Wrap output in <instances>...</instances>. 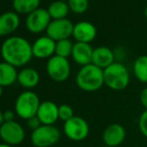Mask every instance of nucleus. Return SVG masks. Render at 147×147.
Masks as SVG:
<instances>
[{"label":"nucleus","instance_id":"6","mask_svg":"<svg viewBox=\"0 0 147 147\" xmlns=\"http://www.w3.org/2000/svg\"><path fill=\"white\" fill-rule=\"evenodd\" d=\"M63 132L66 137L72 141L79 142L86 139L90 132L88 122L80 116H73L71 119L64 122Z\"/></svg>","mask_w":147,"mask_h":147},{"label":"nucleus","instance_id":"28","mask_svg":"<svg viewBox=\"0 0 147 147\" xmlns=\"http://www.w3.org/2000/svg\"><path fill=\"white\" fill-rule=\"evenodd\" d=\"M139 98H140V103L143 106L144 110H147V86L141 90Z\"/></svg>","mask_w":147,"mask_h":147},{"label":"nucleus","instance_id":"17","mask_svg":"<svg viewBox=\"0 0 147 147\" xmlns=\"http://www.w3.org/2000/svg\"><path fill=\"white\" fill-rule=\"evenodd\" d=\"M115 62L114 51L106 46H99L94 48L92 56V64L104 70Z\"/></svg>","mask_w":147,"mask_h":147},{"label":"nucleus","instance_id":"12","mask_svg":"<svg viewBox=\"0 0 147 147\" xmlns=\"http://www.w3.org/2000/svg\"><path fill=\"white\" fill-rule=\"evenodd\" d=\"M55 45L56 42L48 36L39 37L32 43L33 57L39 59H49L55 55Z\"/></svg>","mask_w":147,"mask_h":147},{"label":"nucleus","instance_id":"19","mask_svg":"<svg viewBox=\"0 0 147 147\" xmlns=\"http://www.w3.org/2000/svg\"><path fill=\"white\" fill-rule=\"evenodd\" d=\"M18 72L16 67L6 62H0V86H10L17 81Z\"/></svg>","mask_w":147,"mask_h":147},{"label":"nucleus","instance_id":"5","mask_svg":"<svg viewBox=\"0 0 147 147\" xmlns=\"http://www.w3.org/2000/svg\"><path fill=\"white\" fill-rule=\"evenodd\" d=\"M61 137L60 130L54 125H41L31 133V142L35 147H51Z\"/></svg>","mask_w":147,"mask_h":147},{"label":"nucleus","instance_id":"1","mask_svg":"<svg viewBox=\"0 0 147 147\" xmlns=\"http://www.w3.org/2000/svg\"><path fill=\"white\" fill-rule=\"evenodd\" d=\"M0 53L4 62L21 67L32 59V44L21 36H10L2 42Z\"/></svg>","mask_w":147,"mask_h":147},{"label":"nucleus","instance_id":"4","mask_svg":"<svg viewBox=\"0 0 147 147\" xmlns=\"http://www.w3.org/2000/svg\"><path fill=\"white\" fill-rule=\"evenodd\" d=\"M40 100L38 95L30 90L23 91L18 95L15 101V114L22 119L28 120L31 117L36 116Z\"/></svg>","mask_w":147,"mask_h":147},{"label":"nucleus","instance_id":"3","mask_svg":"<svg viewBox=\"0 0 147 147\" xmlns=\"http://www.w3.org/2000/svg\"><path fill=\"white\" fill-rule=\"evenodd\" d=\"M104 85L114 91L124 90L130 82V74L127 67L121 62L115 61L103 70Z\"/></svg>","mask_w":147,"mask_h":147},{"label":"nucleus","instance_id":"22","mask_svg":"<svg viewBox=\"0 0 147 147\" xmlns=\"http://www.w3.org/2000/svg\"><path fill=\"white\" fill-rule=\"evenodd\" d=\"M133 74L141 83H147V55H141L133 63Z\"/></svg>","mask_w":147,"mask_h":147},{"label":"nucleus","instance_id":"31","mask_svg":"<svg viewBox=\"0 0 147 147\" xmlns=\"http://www.w3.org/2000/svg\"><path fill=\"white\" fill-rule=\"evenodd\" d=\"M0 147H12V146L8 145V144H5V143H2V144H0Z\"/></svg>","mask_w":147,"mask_h":147},{"label":"nucleus","instance_id":"2","mask_svg":"<svg viewBox=\"0 0 147 147\" xmlns=\"http://www.w3.org/2000/svg\"><path fill=\"white\" fill-rule=\"evenodd\" d=\"M77 86L85 92H95L104 85L103 69L90 63L82 66L76 74Z\"/></svg>","mask_w":147,"mask_h":147},{"label":"nucleus","instance_id":"14","mask_svg":"<svg viewBox=\"0 0 147 147\" xmlns=\"http://www.w3.org/2000/svg\"><path fill=\"white\" fill-rule=\"evenodd\" d=\"M36 116L42 125H54L59 119L58 106L52 101H44L40 103Z\"/></svg>","mask_w":147,"mask_h":147},{"label":"nucleus","instance_id":"24","mask_svg":"<svg viewBox=\"0 0 147 147\" xmlns=\"http://www.w3.org/2000/svg\"><path fill=\"white\" fill-rule=\"evenodd\" d=\"M67 3L70 11L75 14L84 13L89 7V0H67Z\"/></svg>","mask_w":147,"mask_h":147},{"label":"nucleus","instance_id":"33","mask_svg":"<svg viewBox=\"0 0 147 147\" xmlns=\"http://www.w3.org/2000/svg\"><path fill=\"white\" fill-rule=\"evenodd\" d=\"M2 86H0V97H1V95H2Z\"/></svg>","mask_w":147,"mask_h":147},{"label":"nucleus","instance_id":"29","mask_svg":"<svg viewBox=\"0 0 147 147\" xmlns=\"http://www.w3.org/2000/svg\"><path fill=\"white\" fill-rule=\"evenodd\" d=\"M4 116V122H9V121H14V116H15V113L11 110H6L3 112Z\"/></svg>","mask_w":147,"mask_h":147},{"label":"nucleus","instance_id":"15","mask_svg":"<svg viewBox=\"0 0 147 147\" xmlns=\"http://www.w3.org/2000/svg\"><path fill=\"white\" fill-rule=\"evenodd\" d=\"M93 50L89 43H82V42H75L73 45V50H72L71 57L74 62L82 66L88 65L92 63V56Z\"/></svg>","mask_w":147,"mask_h":147},{"label":"nucleus","instance_id":"18","mask_svg":"<svg viewBox=\"0 0 147 147\" xmlns=\"http://www.w3.org/2000/svg\"><path fill=\"white\" fill-rule=\"evenodd\" d=\"M40 76L34 68L26 67L18 72L17 82L24 88L31 89L38 85Z\"/></svg>","mask_w":147,"mask_h":147},{"label":"nucleus","instance_id":"8","mask_svg":"<svg viewBox=\"0 0 147 147\" xmlns=\"http://www.w3.org/2000/svg\"><path fill=\"white\" fill-rule=\"evenodd\" d=\"M51 20L52 19L47 9L39 7L26 16L25 27L29 32L38 34L43 31H46Z\"/></svg>","mask_w":147,"mask_h":147},{"label":"nucleus","instance_id":"27","mask_svg":"<svg viewBox=\"0 0 147 147\" xmlns=\"http://www.w3.org/2000/svg\"><path fill=\"white\" fill-rule=\"evenodd\" d=\"M26 121H27L26 123H27L28 128L32 129V131H33V130H35V129H37V128L40 127V126L42 125V124H41V122H40V120L38 119V117H37V116L31 117L28 120H26Z\"/></svg>","mask_w":147,"mask_h":147},{"label":"nucleus","instance_id":"10","mask_svg":"<svg viewBox=\"0 0 147 147\" xmlns=\"http://www.w3.org/2000/svg\"><path fill=\"white\" fill-rule=\"evenodd\" d=\"M73 28L74 24L67 18L51 20L46 29V36L54 40L55 42L63 39H69L70 36L73 34Z\"/></svg>","mask_w":147,"mask_h":147},{"label":"nucleus","instance_id":"11","mask_svg":"<svg viewBox=\"0 0 147 147\" xmlns=\"http://www.w3.org/2000/svg\"><path fill=\"white\" fill-rule=\"evenodd\" d=\"M126 138V130L121 124L111 123L102 132V141L105 146L117 147L124 142Z\"/></svg>","mask_w":147,"mask_h":147},{"label":"nucleus","instance_id":"32","mask_svg":"<svg viewBox=\"0 0 147 147\" xmlns=\"http://www.w3.org/2000/svg\"><path fill=\"white\" fill-rule=\"evenodd\" d=\"M144 15H145V17L147 18V6L145 7V9H144Z\"/></svg>","mask_w":147,"mask_h":147},{"label":"nucleus","instance_id":"26","mask_svg":"<svg viewBox=\"0 0 147 147\" xmlns=\"http://www.w3.org/2000/svg\"><path fill=\"white\" fill-rule=\"evenodd\" d=\"M138 127L142 135L147 138V110H144L140 114L139 119H138Z\"/></svg>","mask_w":147,"mask_h":147},{"label":"nucleus","instance_id":"23","mask_svg":"<svg viewBox=\"0 0 147 147\" xmlns=\"http://www.w3.org/2000/svg\"><path fill=\"white\" fill-rule=\"evenodd\" d=\"M74 43L70 39H63L56 42L55 45V55L63 58H68L71 56L72 50H73Z\"/></svg>","mask_w":147,"mask_h":147},{"label":"nucleus","instance_id":"9","mask_svg":"<svg viewBox=\"0 0 147 147\" xmlns=\"http://www.w3.org/2000/svg\"><path fill=\"white\" fill-rule=\"evenodd\" d=\"M0 138L10 146L19 145L25 138V131L18 122H4L0 126Z\"/></svg>","mask_w":147,"mask_h":147},{"label":"nucleus","instance_id":"25","mask_svg":"<svg viewBox=\"0 0 147 147\" xmlns=\"http://www.w3.org/2000/svg\"><path fill=\"white\" fill-rule=\"evenodd\" d=\"M58 116H59V119L66 122L67 120L71 119L73 116H75V115H74V111L70 105L62 104V105H60V106H58Z\"/></svg>","mask_w":147,"mask_h":147},{"label":"nucleus","instance_id":"13","mask_svg":"<svg viewBox=\"0 0 147 147\" xmlns=\"http://www.w3.org/2000/svg\"><path fill=\"white\" fill-rule=\"evenodd\" d=\"M97 35L96 27L89 21H79L74 24L72 37L76 42L89 43L92 42Z\"/></svg>","mask_w":147,"mask_h":147},{"label":"nucleus","instance_id":"7","mask_svg":"<svg viewBox=\"0 0 147 147\" xmlns=\"http://www.w3.org/2000/svg\"><path fill=\"white\" fill-rule=\"evenodd\" d=\"M48 76L55 82H63L68 79L71 72V66L67 58L53 55L46 63Z\"/></svg>","mask_w":147,"mask_h":147},{"label":"nucleus","instance_id":"30","mask_svg":"<svg viewBox=\"0 0 147 147\" xmlns=\"http://www.w3.org/2000/svg\"><path fill=\"white\" fill-rule=\"evenodd\" d=\"M4 123V116H3V112L0 110V126Z\"/></svg>","mask_w":147,"mask_h":147},{"label":"nucleus","instance_id":"20","mask_svg":"<svg viewBox=\"0 0 147 147\" xmlns=\"http://www.w3.org/2000/svg\"><path fill=\"white\" fill-rule=\"evenodd\" d=\"M49 15H50L52 20H58V19H64L67 17L70 9L68 3L64 0H56L49 4L47 8Z\"/></svg>","mask_w":147,"mask_h":147},{"label":"nucleus","instance_id":"21","mask_svg":"<svg viewBox=\"0 0 147 147\" xmlns=\"http://www.w3.org/2000/svg\"><path fill=\"white\" fill-rule=\"evenodd\" d=\"M41 0H12V7L17 14L28 15L39 8Z\"/></svg>","mask_w":147,"mask_h":147},{"label":"nucleus","instance_id":"34","mask_svg":"<svg viewBox=\"0 0 147 147\" xmlns=\"http://www.w3.org/2000/svg\"><path fill=\"white\" fill-rule=\"evenodd\" d=\"M104 147H110V146H104Z\"/></svg>","mask_w":147,"mask_h":147},{"label":"nucleus","instance_id":"16","mask_svg":"<svg viewBox=\"0 0 147 147\" xmlns=\"http://www.w3.org/2000/svg\"><path fill=\"white\" fill-rule=\"evenodd\" d=\"M20 24L19 14L15 11H6L0 14V37L7 36L17 30Z\"/></svg>","mask_w":147,"mask_h":147}]
</instances>
